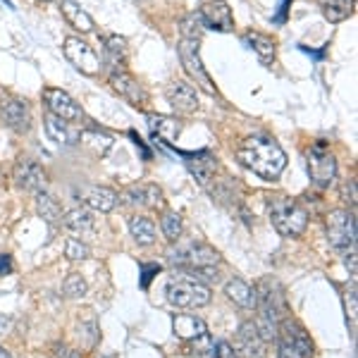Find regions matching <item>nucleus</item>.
Segmentation results:
<instances>
[{
	"mask_svg": "<svg viewBox=\"0 0 358 358\" xmlns=\"http://www.w3.org/2000/svg\"><path fill=\"white\" fill-rule=\"evenodd\" d=\"M0 358H10V354L5 349H0Z\"/></svg>",
	"mask_w": 358,
	"mask_h": 358,
	"instance_id": "obj_44",
	"label": "nucleus"
},
{
	"mask_svg": "<svg viewBox=\"0 0 358 358\" xmlns=\"http://www.w3.org/2000/svg\"><path fill=\"white\" fill-rule=\"evenodd\" d=\"M110 86L115 89V94H120V98H124L127 103L136 108L148 106V94L143 89V84H138V79L131 77L124 69H115L110 74Z\"/></svg>",
	"mask_w": 358,
	"mask_h": 358,
	"instance_id": "obj_12",
	"label": "nucleus"
},
{
	"mask_svg": "<svg viewBox=\"0 0 358 358\" xmlns=\"http://www.w3.org/2000/svg\"><path fill=\"white\" fill-rule=\"evenodd\" d=\"M43 103L50 115L65 120V122H82L84 120V110L79 108V103L62 89H53V86L43 89Z\"/></svg>",
	"mask_w": 358,
	"mask_h": 358,
	"instance_id": "obj_10",
	"label": "nucleus"
},
{
	"mask_svg": "<svg viewBox=\"0 0 358 358\" xmlns=\"http://www.w3.org/2000/svg\"><path fill=\"white\" fill-rule=\"evenodd\" d=\"M256 308L261 317H258L256 327L261 332L263 342L277 337V325L289 315V306H287L285 289L277 280H261L256 287Z\"/></svg>",
	"mask_w": 358,
	"mask_h": 358,
	"instance_id": "obj_2",
	"label": "nucleus"
},
{
	"mask_svg": "<svg viewBox=\"0 0 358 358\" xmlns=\"http://www.w3.org/2000/svg\"><path fill=\"white\" fill-rule=\"evenodd\" d=\"M342 199L349 201L351 206L356 203V182H354V179H351V182H344L342 184Z\"/></svg>",
	"mask_w": 358,
	"mask_h": 358,
	"instance_id": "obj_40",
	"label": "nucleus"
},
{
	"mask_svg": "<svg viewBox=\"0 0 358 358\" xmlns=\"http://www.w3.org/2000/svg\"><path fill=\"white\" fill-rule=\"evenodd\" d=\"M270 220H273L275 229L282 236H301L306 232V224H308V213L294 199L287 196H277L270 201Z\"/></svg>",
	"mask_w": 358,
	"mask_h": 358,
	"instance_id": "obj_5",
	"label": "nucleus"
},
{
	"mask_svg": "<svg viewBox=\"0 0 358 358\" xmlns=\"http://www.w3.org/2000/svg\"><path fill=\"white\" fill-rule=\"evenodd\" d=\"M3 122L10 127L13 131H20V134H24V131L31 129V110H29L27 101H8L3 108Z\"/></svg>",
	"mask_w": 358,
	"mask_h": 358,
	"instance_id": "obj_17",
	"label": "nucleus"
},
{
	"mask_svg": "<svg viewBox=\"0 0 358 358\" xmlns=\"http://www.w3.org/2000/svg\"><path fill=\"white\" fill-rule=\"evenodd\" d=\"M89 246L82 244L79 239H67L65 241V256L69 261H84V258H89Z\"/></svg>",
	"mask_w": 358,
	"mask_h": 358,
	"instance_id": "obj_36",
	"label": "nucleus"
},
{
	"mask_svg": "<svg viewBox=\"0 0 358 358\" xmlns=\"http://www.w3.org/2000/svg\"><path fill=\"white\" fill-rule=\"evenodd\" d=\"M306 167L317 189H327L337 177V160L322 143H313L306 151Z\"/></svg>",
	"mask_w": 358,
	"mask_h": 358,
	"instance_id": "obj_7",
	"label": "nucleus"
},
{
	"mask_svg": "<svg viewBox=\"0 0 358 358\" xmlns=\"http://www.w3.org/2000/svg\"><path fill=\"white\" fill-rule=\"evenodd\" d=\"M10 270H13V261H10V256H3V253H0V277L8 275Z\"/></svg>",
	"mask_w": 358,
	"mask_h": 358,
	"instance_id": "obj_42",
	"label": "nucleus"
},
{
	"mask_svg": "<svg viewBox=\"0 0 358 358\" xmlns=\"http://www.w3.org/2000/svg\"><path fill=\"white\" fill-rule=\"evenodd\" d=\"M239 163L248 167L253 175H258L265 182H273L285 172L287 167V153L268 136H248L236 148Z\"/></svg>",
	"mask_w": 358,
	"mask_h": 358,
	"instance_id": "obj_1",
	"label": "nucleus"
},
{
	"mask_svg": "<svg viewBox=\"0 0 358 358\" xmlns=\"http://www.w3.org/2000/svg\"><path fill=\"white\" fill-rule=\"evenodd\" d=\"M129 229H131V236H134L136 244L148 246L155 241V222L151 220V217H143V215L131 217Z\"/></svg>",
	"mask_w": 358,
	"mask_h": 358,
	"instance_id": "obj_29",
	"label": "nucleus"
},
{
	"mask_svg": "<svg viewBox=\"0 0 358 358\" xmlns=\"http://www.w3.org/2000/svg\"><path fill=\"white\" fill-rule=\"evenodd\" d=\"M234 349L241 358H265V342L256 322H241L234 337Z\"/></svg>",
	"mask_w": 358,
	"mask_h": 358,
	"instance_id": "obj_14",
	"label": "nucleus"
},
{
	"mask_svg": "<svg viewBox=\"0 0 358 358\" xmlns=\"http://www.w3.org/2000/svg\"><path fill=\"white\" fill-rule=\"evenodd\" d=\"M170 261L179 270L194 273V270L208 268V265H217L220 253L213 246H208L206 241H182V244H177V248L170 251Z\"/></svg>",
	"mask_w": 358,
	"mask_h": 358,
	"instance_id": "obj_6",
	"label": "nucleus"
},
{
	"mask_svg": "<svg viewBox=\"0 0 358 358\" xmlns=\"http://www.w3.org/2000/svg\"><path fill=\"white\" fill-rule=\"evenodd\" d=\"M43 122H45L48 134L53 136V141H57V143H77L79 141V131L74 129L72 122H65V120L55 117V115H48Z\"/></svg>",
	"mask_w": 358,
	"mask_h": 358,
	"instance_id": "obj_26",
	"label": "nucleus"
},
{
	"mask_svg": "<svg viewBox=\"0 0 358 358\" xmlns=\"http://www.w3.org/2000/svg\"><path fill=\"white\" fill-rule=\"evenodd\" d=\"M344 301H346V315H351V320H354V317H356V287L346 289Z\"/></svg>",
	"mask_w": 358,
	"mask_h": 358,
	"instance_id": "obj_39",
	"label": "nucleus"
},
{
	"mask_svg": "<svg viewBox=\"0 0 358 358\" xmlns=\"http://www.w3.org/2000/svg\"><path fill=\"white\" fill-rule=\"evenodd\" d=\"M106 53L115 62V65L124 62L127 60V38H122V36H110L106 41Z\"/></svg>",
	"mask_w": 358,
	"mask_h": 358,
	"instance_id": "obj_34",
	"label": "nucleus"
},
{
	"mask_svg": "<svg viewBox=\"0 0 358 358\" xmlns=\"http://www.w3.org/2000/svg\"><path fill=\"white\" fill-rule=\"evenodd\" d=\"M167 103L172 106V110L179 115H192L199 110V96L196 89L187 82H172L165 91Z\"/></svg>",
	"mask_w": 358,
	"mask_h": 358,
	"instance_id": "obj_15",
	"label": "nucleus"
},
{
	"mask_svg": "<svg viewBox=\"0 0 358 358\" xmlns=\"http://www.w3.org/2000/svg\"><path fill=\"white\" fill-rule=\"evenodd\" d=\"M203 22H201L199 13H192L187 20L182 22V36L189 38V41H201V34H203Z\"/></svg>",
	"mask_w": 358,
	"mask_h": 358,
	"instance_id": "obj_33",
	"label": "nucleus"
},
{
	"mask_svg": "<svg viewBox=\"0 0 358 358\" xmlns=\"http://www.w3.org/2000/svg\"><path fill=\"white\" fill-rule=\"evenodd\" d=\"M179 60H182L184 69L187 74L194 79L206 94H215V86H213L210 77H208L203 62H201V55H199V41H189V38H182L179 43Z\"/></svg>",
	"mask_w": 358,
	"mask_h": 358,
	"instance_id": "obj_9",
	"label": "nucleus"
},
{
	"mask_svg": "<svg viewBox=\"0 0 358 358\" xmlns=\"http://www.w3.org/2000/svg\"><path fill=\"white\" fill-rule=\"evenodd\" d=\"M127 203L158 208L163 203V192L158 187H153V184H136V187L127 189Z\"/></svg>",
	"mask_w": 358,
	"mask_h": 358,
	"instance_id": "obj_21",
	"label": "nucleus"
},
{
	"mask_svg": "<svg viewBox=\"0 0 358 358\" xmlns=\"http://www.w3.org/2000/svg\"><path fill=\"white\" fill-rule=\"evenodd\" d=\"M86 289H89V287H86V280L82 275H69L65 280V285H62V292H65V296H69V299L84 296Z\"/></svg>",
	"mask_w": 358,
	"mask_h": 358,
	"instance_id": "obj_35",
	"label": "nucleus"
},
{
	"mask_svg": "<svg viewBox=\"0 0 358 358\" xmlns=\"http://www.w3.org/2000/svg\"><path fill=\"white\" fill-rule=\"evenodd\" d=\"M184 158H187L189 170L194 172L196 179L208 187V182H210L213 175H215V170H217L215 155L208 153V151H201V153H184Z\"/></svg>",
	"mask_w": 358,
	"mask_h": 358,
	"instance_id": "obj_18",
	"label": "nucleus"
},
{
	"mask_svg": "<svg viewBox=\"0 0 358 358\" xmlns=\"http://www.w3.org/2000/svg\"><path fill=\"white\" fill-rule=\"evenodd\" d=\"M146 122H148V127H151L153 136H158L160 141H165V143H172L179 136V131H182V124H179V120L165 117V115L148 113L146 115Z\"/></svg>",
	"mask_w": 358,
	"mask_h": 358,
	"instance_id": "obj_20",
	"label": "nucleus"
},
{
	"mask_svg": "<svg viewBox=\"0 0 358 358\" xmlns=\"http://www.w3.org/2000/svg\"><path fill=\"white\" fill-rule=\"evenodd\" d=\"M313 342L299 320L287 315L277 325V358H310Z\"/></svg>",
	"mask_w": 358,
	"mask_h": 358,
	"instance_id": "obj_4",
	"label": "nucleus"
},
{
	"mask_svg": "<svg viewBox=\"0 0 358 358\" xmlns=\"http://www.w3.org/2000/svg\"><path fill=\"white\" fill-rule=\"evenodd\" d=\"M199 15L206 29H215V31H232L234 29L232 10H229L227 0H208L201 5Z\"/></svg>",
	"mask_w": 358,
	"mask_h": 358,
	"instance_id": "obj_13",
	"label": "nucleus"
},
{
	"mask_svg": "<svg viewBox=\"0 0 358 358\" xmlns=\"http://www.w3.org/2000/svg\"><path fill=\"white\" fill-rule=\"evenodd\" d=\"M192 346H189V349H192V354H208V351L213 349V342H210V334H201V337H196V339H192V342H189Z\"/></svg>",
	"mask_w": 358,
	"mask_h": 358,
	"instance_id": "obj_37",
	"label": "nucleus"
},
{
	"mask_svg": "<svg viewBox=\"0 0 358 358\" xmlns=\"http://www.w3.org/2000/svg\"><path fill=\"white\" fill-rule=\"evenodd\" d=\"M60 10H62V15H65V20L69 22V27H74L77 31H82V34L94 31V20H91V15L86 13V10L79 8L74 0H62Z\"/></svg>",
	"mask_w": 358,
	"mask_h": 358,
	"instance_id": "obj_24",
	"label": "nucleus"
},
{
	"mask_svg": "<svg viewBox=\"0 0 358 358\" xmlns=\"http://www.w3.org/2000/svg\"><path fill=\"white\" fill-rule=\"evenodd\" d=\"M65 57L79 69V72L89 74V77L101 72V57L96 55V50L91 48L89 43L77 36L65 38Z\"/></svg>",
	"mask_w": 358,
	"mask_h": 358,
	"instance_id": "obj_11",
	"label": "nucleus"
},
{
	"mask_svg": "<svg viewBox=\"0 0 358 358\" xmlns=\"http://www.w3.org/2000/svg\"><path fill=\"white\" fill-rule=\"evenodd\" d=\"M79 141H82L86 148H91L96 155H106L113 148V136L106 134V131H101V129L79 131Z\"/></svg>",
	"mask_w": 358,
	"mask_h": 358,
	"instance_id": "obj_28",
	"label": "nucleus"
},
{
	"mask_svg": "<svg viewBox=\"0 0 358 358\" xmlns=\"http://www.w3.org/2000/svg\"><path fill=\"white\" fill-rule=\"evenodd\" d=\"M172 330H175V334L179 339H184V342H192V339L206 334L208 327H206V322L201 320L199 315L179 313V315H175V320H172Z\"/></svg>",
	"mask_w": 358,
	"mask_h": 358,
	"instance_id": "obj_19",
	"label": "nucleus"
},
{
	"mask_svg": "<svg viewBox=\"0 0 358 358\" xmlns=\"http://www.w3.org/2000/svg\"><path fill=\"white\" fill-rule=\"evenodd\" d=\"M8 327H10V320H8V317L0 315V334H5V330H8Z\"/></svg>",
	"mask_w": 358,
	"mask_h": 358,
	"instance_id": "obj_43",
	"label": "nucleus"
},
{
	"mask_svg": "<svg viewBox=\"0 0 358 358\" xmlns=\"http://www.w3.org/2000/svg\"><path fill=\"white\" fill-rule=\"evenodd\" d=\"M65 227L69 232H77V234H91L96 227V217L89 208H74L65 215Z\"/></svg>",
	"mask_w": 358,
	"mask_h": 358,
	"instance_id": "obj_25",
	"label": "nucleus"
},
{
	"mask_svg": "<svg viewBox=\"0 0 358 358\" xmlns=\"http://www.w3.org/2000/svg\"><path fill=\"white\" fill-rule=\"evenodd\" d=\"M327 239L334 248L346 251L356 244V215L351 210H332L327 215Z\"/></svg>",
	"mask_w": 358,
	"mask_h": 358,
	"instance_id": "obj_8",
	"label": "nucleus"
},
{
	"mask_svg": "<svg viewBox=\"0 0 358 358\" xmlns=\"http://www.w3.org/2000/svg\"><path fill=\"white\" fill-rule=\"evenodd\" d=\"M167 301L177 308H201L210 301V287L187 270H179L167 282Z\"/></svg>",
	"mask_w": 358,
	"mask_h": 358,
	"instance_id": "obj_3",
	"label": "nucleus"
},
{
	"mask_svg": "<svg viewBox=\"0 0 358 358\" xmlns=\"http://www.w3.org/2000/svg\"><path fill=\"white\" fill-rule=\"evenodd\" d=\"M160 227H163V234L167 236V241H179V236H182V217H179V213L175 210H167L163 215V220H160Z\"/></svg>",
	"mask_w": 358,
	"mask_h": 358,
	"instance_id": "obj_32",
	"label": "nucleus"
},
{
	"mask_svg": "<svg viewBox=\"0 0 358 358\" xmlns=\"http://www.w3.org/2000/svg\"><path fill=\"white\" fill-rule=\"evenodd\" d=\"M210 351H213V358H241L229 342H217Z\"/></svg>",
	"mask_w": 358,
	"mask_h": 358,
	"instance_id": "obj_38",
	"label": "nucleus"
},
{
	"mask_svg": "<svg viewBox=\"0 0 358 358\" xmlns=\"http://www.w3.org/2000/svg\"><path fill=\"white\" fill-rule=\"evenodd\" d=\"M320 8L327 22H344L354 13V0H320Z\"/></svg>",
	"mask_w": 358,
	"mask_h": 358,
	"instance_id": "obj_30",
	"label": "nucleus"
},
{
	"mask_svg": "<svg viewBox=\"0 0 358 358\" xmlns=\"http://www.w3.org/2000/svg\"><path fill=\"white\" fill-rule=\"evenodd\" d=\"M15 184L20 189H24V192H43L45 187V172L43 167L38 163H34V160H20V163L15 165Z\"/></svg>",
	"mask_w": 358,
	"mask_h": 358,
	"instance_id": "obj_16",
	"label": "nucleus"
},
{
	"mask_svg": "<svg viewBox=\"0 0 358 358\" xmlns=\"http://www.w3.org/2000/svg\"><path fill=\"white\" fill-rule=\"evenodd\" d=\"M36 213L43 217L48 224H55L62 220V208L57 206V201L53 199L50 194H43L38 192L36 194Z\"/></svg>",
	"mask_w": 358,
	"mask_h": 358,
	"instance_id": "obj_31",
	"label": "nucleus"
},
{
	"mask_svg": "<svg viewBox=\"0 0 358 358\" xmlns=\"http://www.w3.org/2000/svg\"><path fill=\"white\" fill-rule=\"evenodd\" d=\"M86 206L89 210H96V213H110L115 206H117V194L108 187H91L89 192L84 196Z\"/></svg>",
	"mask_w": 358,
	"mask_h": 358,
	"instance_id": "obj_22",
	"label": "nucleus"
},
{
	"mask_svg": "<svg viewBox=\"0 0 358 358\" xmlns=\"http://www.w3.org/2000/svg\"><path fill=\"white\" fill-rule=\"evenodd\" d=\"M244 41L256 50L258 60H261L263 65H270V62L275 60V41L270 36H265L261 31H248L244 36Z\"/></svg>",
	"mask_w": 358,
	"mask_h": 358,
	"instance_id": "obj_27",
	"label": "nucleus"
},
{
	"mask_svg": "<svg viewBox=\"0 0 358 358\" xmlns=\"http://www.w3.org/2000/svg\"><path fill=\"white\" fill-rule=\"evenodd\" d=\"M224 294H227L236 306H241V308H256V289H251L239 277H232V280L224 285Z\"/></svg>",
	"mask_w": 358,
	"mask_h": 358,
	"instance_id": "obj_23",
	"label": "nucleus"
},
{
	"mask_svg": "<svg viewBox=\"0 0 358 358\" xmlns=\"http://www.w3.org/2000/svg\"><path fill=\"white\" fill-rule=\"evenodd\" d=\"M55 351H57V358H82L79 351H72V349H67V346H55Z\"/></svg>",
	"mask_w": 358,
	"mask_h": 358,
	"instance_id": "obj_41",
	"label": "nucleus"
}]
</instances>
